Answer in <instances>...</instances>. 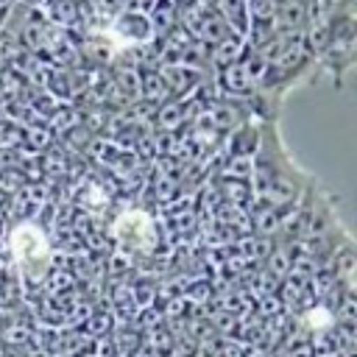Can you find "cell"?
Instances as JSON below:
<instances>
[{"label":"cell","mask_w":357,"mask_h":357,"mask_svg":"<svg viewBox=\"0 0 357 357\" xmlns=\"http://www.w3.org/2000/svg\"><path fill=\"white\" fill-rule=\"evenodd\" d=\"M212 6H215V11L220 14L226 31H229L231 36H237V39L245 42V36H248V31H251L248 3H245V0H215Z\"/></svg>","instance_id":"3"},{"label":"cell","mask_w":357,"mask_h":357,"mask_svg":"<svg viewBox=\"0 0 357 357\" xmlns=\"http://www.w3.org/2000/svg\"><path fill=\"white\" fill-rule=\"evenodd\" d=\"M114 31H117L126 42H134V45L148 42V39L153 36L151 20H148L145 14H139V11H126V14H120L117 22H114Z\"/></svg>","instance_id":"4"},{"label":"cell","mask_w":357,"mask_h":357,"mask_svg":"<svg viewBox=\"0 0 357 357\" xmlns=\"http://www.w3.org/2000/svg\"><path fill=\"white\" fill-rule=\"evenodd\" d=\"M301 178L304 176L296 170L287 151L282 148L276 123L265 120V126L259 128V145L254 151V184L259 201L287 209L301 195Z\"/></svg>","instance_id":"1"},{"label":"cell","mask_w":357,"mask_h":357,"mask_svg":"<svg viewBox=\"0 0 357 357\" xmlns=\"http://www.w3.org/2000/svg\"><path fill=\"white\" fill-rule=\"evenodd\" d=\"M307 3H310V0H307Z\"/></svg>","instance_id":"9"},{"label":"cell","mask_w":357,"mask_h":357,"mask_svg":"<svg viewBox=\"0 0 357 357\" xmlns=\"http://www.w3.org/2000/svg\"><path fill=\"white\" fill-rule=\"evenodd\" d=\"M139 95H142L145 100L156 103V106H162V103L170 98L167 84H165V78H162L159 70H142V73H139Z\"/></svg>","instance_id":"6"},{"label":"cell","mask_w":357,"mask_h":357,"mask_svg":"<svg viewBox=\"0 0 357 357\" xmlns=\"http://www.w3.org/2000/svg\"><path fill=\"white\" fill-rule=\"evenodd\" d=\"M307 22H310L307 0H276V14H273L276 33H301Z\"/></svg>","instance_id":"2"},{"label":"cell","mask_w":357,"mask_h":357,"mask_svg":"<svg viewBox=\"0 0 357 357\" xmlns=\"http://www.w3.org/2000/svg\"><path fill=\"white\" fill-rule=\"evenodd\" d=\"M259 145V126H254L251 120H243L237 123L234 134H229V151L234 159H245V156H254Z\"/></svg>","instance_id":"5"},{"label":"cell","mask_w":357,"mask_h":357,"mask_svg":"<svg viewBox=\"0 0 357 357\" xmlns=\"http://www.w3.org/2000/svg\"><path fill=\"white\" fill-rule=\"evenodd\" d=\"M351 11L354 0H310V20H335Z\"/></svg>","instance_id":"7"},{"label":"cell","mask_w":357,"mask_h":357,"mask_svg":"<svg viewBox=\"0 0 357 357\" xmlns=\"http://www.w3.org/2000/svg\"><path fill=\"white\" fill-rule=\"evenodd\" d=\"M198 3H204V6H212V3H215V0H198Z\"/></svg>","instance_id":"8"}]
</instances>
